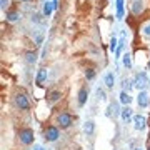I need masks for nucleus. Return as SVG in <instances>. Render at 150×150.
<instances>
[{
  "instance_id": "1",
  "label": "nucleus",
  "mask_w": 150,
  "mask_h": 150,
  "mask_svg": "<svg viewBox=\"0 0 150 150\" xmlns=\"http://www.w3.org/2000/svg\"><path fill=\"white\" fill-rule=\"evenodd\" d=\"M18 139H20V144L32 145L33 140H35V134H33L32 129H22L20 132H18Z\"/></svg>"
},
{
  "instance_id": "2",
  "label": "nucleus",
  "mask_w": 150,
  "mask_h": 150,
  "mask_svg": "<svg viewBox=\"0 0 150 150\" xmlns=\"http://www.w3.org/2000/svg\"><path fill=\"white\" fill-rule=\"evenodd\" d=\"M13 102H15V107L20 108V110H28L30 108V100H28V97L25 93H22L18 92L15 97H13Z\"/></svg>"
},
{
  "instance_id": "3",
  "label": "nucleus",
  "mask_w": 150,
  "mask_h": 150,
  "mask_svg": "<svg viewBox=\"0 0 150 150\" xmlns=\"http://www.w3.org/2000/svg\"><path fill=\"white\" fill-rule=\"evenodd\" d=\"M72 122H74V117L67 112H62L57 115V123H59L60 129H69L70 125H72Z\"/></svg>"
},
{
  "instance_id": "4",
  "label": "nucleus",
  "mask_w": 150,
  "mask_h": 150,
  "mask_svg": "<svg viewBox=\"0 0 150 150\" xmlns=\"http://www.w3.org/2000/svg\"><path fill=\"white\" fill-rule=\"evenodd\" d=\"M43 135H45V140L47 142H55L60 137V130L55 125H48L47 129H45V132H43Z\"/></svg>"
},
{
  "instance_id": "5",
  "label": "nucleus",
  "mask_w": 150,
  "mask_h": 150,
  "mask_svg": "<svg viewBox=\"0 0 150 150\" xmlns=\"http://www.w3.org/2000/svg\"><path fill=\"white\" fill-rule=\"evenodd\" d=\"M134 127L135 130H144L145 127H147V118L144 117V115H134Z\"/></svg>"
},
{
  "instance_id": "6",
  "label": "nucleus",
  "mask_w": 150,
  "mask_h": 150,
  "mask_svg": "<svg viewBox=\"0 0 150 150\" xmlns=\"http://www.w3.org/2000/svg\"><path fill=\"white\" fill-rule=\"evenodd\" d=\"M137 103H139V107H142V108L149 107V93L145 90H140L139 97H137Z\"/></svg>"
},
{
  "instance_id": "7",
  "label": "nucleus",
  "mask_w": 150,
  "mask_h": 150,
  "mask_svg": "<svg viewBox=\"0 0 150 150\" xmlns=\"http://www.w3.org/2000/svg\"><path fill=\"white\" fill-rule=\"evenodd\" d=\"M134 83H135L137 88H144L145 83H147V75H145L144 72H142V74H137L135 79H134Z\"/></svg>"
},
{
  "instance_id": "8",
  "label": "nucleus",
  "mask_w": 150,
  "mask_h": 150,
  "mask_svg": "<svg viewBox=\"0 0 150 150\" xmlns=\"http://www.w3.org/2000/svg\"><path fill=\"white\" fill-rule=\"evenodd\" d=\"M144 8H145V5H144L142 0H134V2H132V13H134V15H140V13L144 12Z\"/></svg>"
},
{
  "instance_id": "9",
  "label": "nucleus",
  "mask_w": 150,
  "mask_h": 150,
  "mask_svg": "<svg viewBox=\"0 0 150 150\" xmlns=\"http://www.w3.org/2000/svg\"><path fill=\"white\" fill-rule=\"evenodd\" d=\"M79 98H77V100H79V105H85V102H87V98H88V88H87V87H82L80 90H79Z\"/></svg>"
},
{
  "instance_id": "10",
  "label": "nucleus",
  "mask_w": 150,
  "mask_h": 150,
  "mask_svg": "<svg viewBox=\"0 0 150 150\" xmlns=\"http://www.w3.org/2000/svg\"><path fill=\"white\" fill-rule=\"evenodd\" d=\"M60 98H62V92L60 90H52L50 93H48V97H47V102L50 103V105H54L55 102H59Z\"/></svg>"
},
{
  "instance_id": "11",
  "label": "nucleus",
  "mask_w": 150,
  "mask_h": 150,
  "mask_svg": "<svg viewBox=\"0 0 150 150\" xmlns=\"http://www.w3.org/2000/svg\"><path fill=\"white\" fill-rule=\"evenodd\" d=\"M103 83H105L107 88H113V85H115V75H113L112 72L105 74V77H103Z\"/></svg>"
},
{
  "instance_id": "12",
  "label": "nucleus",
  "mask_w": 150,
  "mask_h": 150,
  "mask_svg": "<svg viewBox=\"0 0 150 150\" xmlns=\"http://www.w3.org/2000/svg\"><path fill=\"white\" fill-rule=\"evenodd\" d=\"M120 117H122L123 122H130V120H134V115H132V108H130V107L122 108V112H120Z\"/></svg>"
},
{
  "instance_id": "13",
  "label": "nucleus",
  "mask_w": 150,
  "mask_h": 150,
  "mask_svg": "<svg viewBox=\"0 0 150 150\" xmlns=\"http://www.w3.org/2000/svg\"><path fill=\"white\" fill-rule=\"evenodd\" d=\"M83 132L87 135H93V132H95V122L93 120H87L83 123Z\"/></svg>"
},
{
  "instance_id": "14",
  "label": "nucleus",
  "mask_w": 150,
  "mask_h": 150,
  "mask_svg": "<svg viewBox=\"0 0 150 150\" xmlns=\"http://www.w3.org/2000/svg\"><path fill=\"white\" fill-rule=\"evenodd\" d=\"M52 10H55L54 8V2H43V17H50V13H52Z\"/></svg>"
},
{
  "instance_id": "15",
  "label": "nucleus",
  "mask_w": 150,
  "mask_h": 150,
  "mask_svg": "<svg viewBox=\"0 0 150 150\" xmlns=\"http://www.w3.org/2000/svg\"><path fill=\"white\" fill-rule=\"evenodd\" d=\"M45 80H47V69H40V70H38V74H37L35 82H37L38 85H42Z\"/></svg>"
},
{
  "instance_id": "16",
  "label": "nucleus",
  "mask_w": 150,
  "mask_h": 150,
  "mask_svg": "<svg viewBox=\"0 0 150 150\" xmlns=\"http://www.w3.org/2000/svg\"><path fill=\"white\" fill-rule=\"evenodd\" d=\"M120 102L123 103V105H127V107H129V103L132 102V97H130V93L129 92H120Z\"/></svg>"
},
{
  "instance_id": "17",
  "label": "nucleus",
  "mask_w": 150,
  "mask_h": 150,
  "mask_svg": "<svg viewBox=\"0 0 150 150\" xmlns=\"http://www.w3.org/2000/svg\"><path fill=\"white\" fill-rule=\"evenodd\" d=\"M118 112H122V110H118V105L117 103H110L108 105V108H107V117H112V115H117Z\"/></svg>"
},
{
  "instance_id": "18",
  "label": "nucleus",
  "mask_w": 150,
  "mask_h": 150,
  "mask_svg": "<svg viewBox=\"0 0 150 150\" xmlns=\"http://www.w3.org/2000/svg\"><path fill=\"white\" fill-rule=\"evenodd\" d=\"M122 64H123V67H127V69H132V55H130L129 52L122 55Z\"/></svg>"
},
{
  "instance_id": "19",
  "label": "nucleus",
  "mask_w": 150,
  "mask_h": 150,
  "mask_svg": "<svg viewBox=\"0 0 150 150\" xmlns=\"http://www.w3.org/2000/svg\"><path fill=\"white\" fill-rule=\"evenodd\" d=\"M20 18V13L17 10H10V12H7V20L8 22H17Z\"/></svg>"
},
{
  "instance_id": "20",
  "label": "nucleus",
  "mask_w": 150,
  "mask_h": 150,
  "mask_svg": "<svg viewBox=\"0 0 150 150\" xmlns=\"http://www.w3.org/2000/svg\"><path fill=\"white\" fill-rule=\"evenodd\" d=\"M25 62L33 65L37 62V54H35V52H27V54H25Z\"/></svg>"
},
{
  "instance_id": "21",
  "label": "nucleus",
  "mask_w": 150,
  "mask_h": 150,
  "mask_svg": "<svg viewBox=\"0 0 150 150\" xmlns=\"http://www.w3.org/2000/svg\"><path fill=\"white\" fill-rule=\"evenodd\" d=\"M117 18H123V0H117Z\"/></svg>"
},
{
  "instance_id": "22",
  "label": "nucleus",
  "mask_w": 150,
  "mask_h": 150,
  "mask_svg": "<svg viewBox=\"0 0 150 150\" xmlns=\"http://www.w3.org/2000/svg\"><path fill=\"white\" fill-rule=\"evenodd\" d=\"M134 85H135L134 80H130V79H125V80H123V90L125 92H130Z\"/></svg>"
},
{
  "instance_id": "23",
  "label": "nucleus",
  "mask_w": 150,
  "mask_h": 150,
  "mask_svg": "<svg viewBox=\"0 0 150 150\" xmlns=\"http://www.w3.org/2000/svg\"><path fill=\"white\" fill-rule=\"evenodd\" d=\"M123 45H125V40H120L118 42V47H117V52H115V59H120V55H122V50H123Z\"/></svg>"
},
{
  "instance_id": "24",
  "label": "nucleus",
  "mask_w": 150,
  "mask_h": 150,
  "mask_svg": "<svg viewBox=\"0 0 150 150\" xmlns=\"http://www.w3.org/2000/svg\"><path fill=\"white\" fill-rule=\"evenodd\" d=\"M85 79H87V80H93V79H95V70L87 69L85 70Z\"/></svg>"
},
{
  "instance_id": "25",
  "label": "nucleus",
  "mask_w": 150,
  "mask_h": 150,
  "mask_svg": "<svg viewBox=\"0 0 150 150\" xmlns=\"http://www.w3.org/2000/svg\"><path fill=\"white\" fill-rule=\"evenodd\" d=\"M117 47H118L117 38H115V37H112V40H110V52H117Z\"/></svg>"
},
{
  "instance_id": "26",
  "label": "nucleus",
  "mask_w": 150,
  "mask_h": 150,
  "mask_svg": "<svg viewBox=\"0 0 150 150\" xmlns=\"http://www.w3.org/2000/svg\"><path fill=\"white\" fill-rule=\"evenodd\" d=\"M97 97H98L100 100H105V98H107V95H105V90H103V88H97Z\"/></svg>"
},
{
  "instance_id": "27",
  "label": "nucleus",
  "mask_w": 150,
  "mask_h": 150,
  "mask_svg": "<svg viewBox=\"0 0 150 150\" xmlns=\"http://www.w3.org/2000/svg\"><path fill=\"white\" fill-rule=\"evenodd\" d=\"M7 5H8V0H0V8H2V10H5Z\"/></svg>"
},
{
  "instance_id": "28",
  "label": "nucleus",
  "mask_w": 150,
  "mask_h": 150,
  "mask_svg": "<svg viewBox=\"0 0 150 150\" xmlns=\"http://www.w3.org/2000/svg\"><path fill=\"white\" fill-rule=\"evenodd\" d=\"M144 33H145V35H149V37H150V25H147V27L144 28Z\"/></svg>"
},
{
  "instance_id": "29",
  "label": "nucleus",
  "mask_w": 150,
  "mask_h": 150,
  "mask_svg": "<svg viewBox=\"0 0 150 150\" xmlns=\"http://www.w3.org/2000/svg\"><path fill=\"white\" fill-rule=\"evenodd\" d=\"M33 150H45V149H43V147H40V145H35V147H33Z\"/></svg>"
},
{
  "instance_id": "30",
  "label": "nucleus",
  "mask_w": 150,
  "mask_h": 150,
  "mask_svg": "<svg viewBox=\"0 0 150 150\" xmlns=\"http://www.w3.org/2000/svg\"><path fill=\"white\" fill-rule=\"evenodd\" d=\"M134 150H142V149H140V147H137V149H134Z\"/></svg>"
},
{
  "instance_id": "31",
  "label": "nucleus",
  "mask_w": 150,
  "mask_h": 150,
  "mask_svg": "<svg viewBox=\"0 0 150 150\" xmlns=\"http://www.w3.org/2000/svg\"><path fill=\"white\" fill-rule=\"evenodd\" d=\"M20 2H28V0H20Z\"/></svg>"
},
{
  "instance_id": "32",
  "label": "nucleus",
  "mask_w": 150,
  "mask_h": 150,
  "mask_svg": "<svg viewBox=\"0 0 150 150\" xmlns=\"http://www.w3.org/2000/svg\"><path fill=\"white\" fill-rule=\"evenodd\" d=\"M147 150H150V145H149V149H147Z\"/></svg>"
},
{
  "instance_id": "33",
  "label": "nucleus",
  "mask_w": 150,
  "mask_h": 150,
  "mask_svg": "<svg viewBox=\"0 0 150 150\" xmlns=\"http://www.w3.org/2000/svg\"><path fill=\"white\" fill-rule=\"evenodd\" d=\"M149 67H150V62H149Z\"/></svg>"
}]
</instances>
